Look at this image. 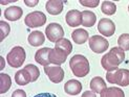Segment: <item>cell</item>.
<instances>
[{
  "label": "cell",
  "instance_id": "cell-1",
  "mask_svg": "<svg viewBox=\"0 0 129 97\" xmlns=\"http://www.w3.org/2000/svg\"><path fill=\"white\" fill-rule=\"evenodd\" d=\"M125 60V51L120 47H113L108 53L103 55L101 64L107 72L118 70L119 65L122 64Z\"/></svg>",
  "mask_w": 129,
  "mask_h": 97
},
{
  "label": "cell",
  "instance_id": "cell-2",
  "mask_svg": "<svg viewBox=\"0 0 129 97\" xmlns=\"http://www.w3.org/2000/svg\"><path fill=\"white\" fill-rule=\"evenodd\" d=\"M69 67L72 69L73 73L78 77L86 76L90 71V65L88 60L84 55L76 54L69 61Z\"/></svg>",
  "mask_w": 129,
  "mask_h": 97
},
{
  "label": "cell",
  "instance_id": "cell-3",
  "mask_svg": "<svg viewBox=\"0 0 129 97\" xmlns=\"http://www.w3.org/2000/svg\"><path fill=\"white\" fill-rule=\"evenodd\" d=\"M25 57H26V53H25L24 48L21 46H16L8 53L6 61H8V64L11 67L19 68L23 65Z\"/></svg>",
  "mask_w": 129,
  "mask_h": 97
},
{
  "label": "cell",
  "instance_id": "cell-4",
  "mask_svg": "<svg viewBox=\"0 0 129 97\" xmlns=\"http://www.w3.org/2000/svg\"><path fill=\"white\" fill-rule=\"evenodd\" d=\"M106 79L110 83H117L121 87L129 86V70L118 69L106 73Z\"/></svg>",
  "mask_w": 129,
  "mask_h": 97
},
{
  "label": "cell",
  "instance_id": "cell-5",
  "mask_svg": "<svg viewBox=\"0 0 129 97\" xmlns=\"http://www.w3.org/2000/svg\"><path fill=\"white\" fill-rule=\"evenodd\" d=\"M46 22V16H45L42 12H33L26 15L24 19V23L26 26L30 28L40 27L45 24Z\"/></svg>",
  "mask_w": 129,
  "mask_h": 97
},
{
  "label": "cell",
  "instance_id": "cell-6",
  "mask_svg": "<svg viewBox=\"0 0 129 97\" xmlns=\"http://www.w3.org/2000/svg\"><path fill=\"white\" fill-rule=\"evenodd\" d=\"M45 34H46L47 39L50 42L57 43L60 41L64 37V30L63 27L58 23H50L47 25L46 29H45Z\"/></svg>",
  "mask_w": 129,
  "mask_h": 97
},
{
  "label": "cell",
  "instance_id": "cell-7",
  "mask_svg": "<svg viewBox=\"0 0 129 97\" xmlns=\"http://www.w3.org/2000/svg\"><path fill=\"white\" fill-rule=\"evenodd\" d=\"M89 47L95 53H103L108 49L109 43L101 36H92L89 39Z\"/></svg>",
  "mask_w": 129,
  "mask_h": 97
},
{
  "label": "cell",
  "instance_id": "cell-8",
  "mask_svg": "<svg viewBox=\"0 0 129 97\" xmlns=\"http://www.w3.org/2000/svg\"><path fill=\"white\" fill-rule=\"evenodd\" d=\"M44 72L54 83H59L64 78V70L60 66H46L44 67Z\"/></svg>",
  "mask_w": 129,
  "mask_h": 97
},
{
  "label": "cell",
  "instance_id": "cell-9",
  "mask_svg": "<svg viewBox=\"0 0 129 97\" xmlns=\"http://www.w3.org/2000/svg\"><path fill=\"white\" fill-rule=\"evenodd\" d=\"M98 30L105 37H111L115 31V25L114 23L107 18H103L99 21L98 24Z\"/></svg>",
  "mask_w": 129,
  "mask_h": 97
},
{
  "label": "cell",
  "instance_id": "cell-10",
  "mask_svg": "<svg viewBox=\"0 0 129 97\" xmlns=\"http://www.w3.org/2000/svg\"><path fill=\"white\" fill-rule=\"evenodd\" d=\"M49 63L54 64L55 66H60L61 64H64L67 59V54L65 51H63L59 48H53L50 49L49 52Z\"/></svg>",
  "mask_w": 129,
  "mask_h": 97
},
{
  "label": "cell",
  "instance_id": "cell-11",
  "mask_svg": "<svg viewBox=\"0 0 129 97\" xmlns=\"http://www.w3.org/2000/svg\"><path fill=\"white\" fill-rule=\"evenodd\" d=\"M66 23L70 27H77L82 24V13L78 10H70L65 17Z\"/></svg>",
  "mask_w": 129,
  "mask_h": 97
},
{
  "label": "cell",
  "instance_id": "cell-12",
  "mask_svg": "<svg viewBox=\"0 0 129 97\" xmlns=\"http://www.w3.org/2000/svg\"><path fill=\"white\" fill-rule=\"evenodd\" d=\"M63 4H64V2L60 1V0H49V1L46 2L45 9L48 12V14L53 15V16H57L62 13Z\"/></svg>",
  "mask_w": 129,
  "mask_h": 97
},
{
  "label": "cell",
  "instance_id": "cell-13",
  "mask_svg": "<svg viewBox=\"0 0 129 97\" xmlns=\"http://www.w3.org/2000/svg\"><path fill=\"white\" fill-rule=\"evenodd\" d=\"M49 52H50V48H41L39 49L36 52V55H35V61L38 63L42 65V66L46 67V66H49Z\"/></svg>",
  "mask_w": 129,
  "mask_h": 97
},
{
  "label": "cell",
  "instance_id": "cell-14",
  "mask_svg": "<svg viewBox=\"0 0 129 97\" xmlns=\"http://www.w3.org/2000/svg\"><path fill=\"white\" fill-rule=\"evenodd\" d=\"M64 91L68 95H78L82 91V83L79 80L70 79L64 85Z\"/></svg>",
  "mask_w": 129,
  "mask_h": 97
},
{
  "label": "cell",
  "instance_id": "cell-15",
  "mask_svg": "<svg viewBox=\"0 0 129 97\" xmlns=\"http://www.w3.org/2000/svg\"><path fill=\"white\" fill-rule=\"evenodd\" d=\"M23 14V11L19 6H10L4 11V17L9 21H17L19 20Z\"/></svg>",
  "mask_w": 129,
  "mask_h": 97
},
{
  "label": "cell",
  "instance_id": "cell-16",
  "mask_svg": "<svg viewBox=\"0 0 129 97\" xmlns=\"http://www.w3.org/2000/svg\"><path fill=\"white\" fill-rule=\"evenodd\" d=\"M27 40H28L29 45H31V46H34V47H38V46H41V45L44 43L45 37L41 31L35 30V31L29 34Z\"/></svg>",
  "mask_w": 129,
  "mask_h": 97
},
{
  "label": "cell",
  "instance_id": "cell-17",
  "mask_svg": "<svg viewBox=\"0 0 129 97\" xmlns=\"http://www.w3.org/2000/svg\"><path fill=\"white\" fill-rule=\"evenodd\" d=\"M15 81L19 86H26L28 82L31 81V77L27 71L23 68L22 70H19L15 74Z\"/></svg>",
  "mask_w": 129,
  "mask_h": 97
},
{
  "label": "cell",
  "instance_id": "cell-18",
  "mask_svg": "<svg viewBox=\"0 0 129 97\" xmlns=\"http://www.w3.org/2000/svg\"><path fill=\"white\" fill-rule=\"evenodd\" d=\"M72 38L76 44H84L89 39V36L85 29L78 28L72 32Z\"/></svg>",
  "mask_w": 129,
  "mask_h": 97
},
{
  "label": "cell",
  "instance_id": "cell-19",
  "mask_svg": "<svg viewBox=\"0 0 129 97\" xmlns=\"http://www.w3.org/2000/svg\"><path fill=\"white\" fill-rule=\"evenodd\" d=\"M106 82L105 80L100 76H95L90 80V89L94 93H101L103 90L106 89Z\"/></svg>",
  "mask_w": 129,
  "mask_h": 97
},
{
  "label": "cell",
  "instance_id": "cell-20",
  "mask_svg": "<svg viewBox=\"0 0 129 97\" xmlns=\"http://www.w3.org/2000/svg\"><path fill=\"white\" fill-rule=\"evenodd\" d=\"M96 21V16L90 11L82 12V25L85 27H91Z\"/></svg>",
  "mask_w": 129,
  "mask_h": 97
},
{
  "label": "cell",
  "instance_id": "cell-21",
  "mask_svg": "<svg viewBox=\"0 0 129 97\" xmlns=\"http://www.w3.org/2000/svg\"><path fill=\"white\" fill-rule=\"evenodd\" d=\"M100 94H101V97H125L123 90L115 87L106 88Z\"/></svg>",
  "mask_w": 129,
  "mask_h": 97
},
{
  "label": "cell",
  "instance_id": "cell-22",
  "mask_svg": "<svg viewBox=\"0 0 129 97\" xmlns=\"http://www.w3.org/2000/svg\"><path fill=\"white\" fill-rule=\"evenodd\" d=\"M12 86V80L10 75L5 74V73H1L0 74V93L4 94L10 90Z\"/></svg>",
  "mask_w": 129,
  "mask_h": 97
},
{
  "label": "cell",
  "instance_id": "cell-23",
  "mask_svg": "<svg viewBox=\"0 0 129 97\" xmlns=\"http://www.w3.org/2000/svg\"><path fill=\"white\" fill-rule=\"evenodd\" d=\"M101 11L103 14L111 16V15L115 14V12H117V5L111 1H103L102 5H101Z\"/></svg>",
  "mask_w": 129,
  "mask_h": 97
},
{
  "label": "cell",
  "instance_id": "cell-24",
  "mask_svg": "<svg viewBox=\"0 0 129 97\" xmlns=\"http://www.w3.org/2000/svg\"><path fill=\"white\" fill-rule=\"evenodd\" d=\"M55 47L56 48H59V49H61L63 51H65L67 55L70 54V52L73 51V45H72V43H70V41L67 40V39H64V38L61 39L60 41H58L56 43V46Z\"/></svg>",
  "mask_w": 129,
  "mask_h": 97
},
{
  "label": "cell",
  "instance_id": "cell-25",
  "mask_svg": "<svg viewBox=\"0 0 129 97\" xmlns=\"http://www.w3.org/2000/svg\"><path fill=\"white\" fill-rule=\"evenodd\" d=\"M24 69L29 73V75H30V77H31V82L36 81L38 78H39V76H40V71H39V69H38L37 66L30 64V65H26V66L24 67Z\"/></svg>",
  "mask_w": 129,
  "mask_h": 97
},
{
  "label": "cell",
  "instance_id": "cell-26",
  "mask_svg": "<svg viewBox=\"0 0 129 97\" xmlns=\"http://www.w3.org/2000/svg\"><path fill=\"white\" fill-rule=\"evenodd\" d=\"M118 45L124 51H128L129 50V34L121 35L118 39Z\"/></svg>",
  "mask_w": 129,
  "mask_h": 97
},
{
  "label": "cell",
  "instance_id": "cell-27",
  "mask_svg": "<svg viewBox=\"0 0 129 97\" xmlns=\"http://www.w3.org/2000/svg\"><path fill=\"white\" fill-rule=\"evenodd\" d=\"M10 31H11V26L9 25V23H6L5 21H0V32H1L0 41H3L9 36Z\"/></svg>",
  "mask_w": 129,
  "mask_h": 97
},
{
  "label": "cell",
  "instance_id": "cell-28",
  "mask_svg": "<svg viewBox=\"0 0 129 97\" xmlns=\"http://www.w3.org/2000/svg\"><path fill=\"white\" fill-rule=\"evenodd\" d=\"M100 1L99 0H93V1H87V0H80V4L88 6V8H96L99 5Z\"/></svg>",
  "mask_w": 129,
  "mask_h": 97
},
{
  "label": "cell",
  "instance_id": "cell-29",
  "mask_svg": "<svg viewBox=\"0 0 129 97\" xmlns=\"http://www.w3.org/2000/svg\"><path fill=\"white\" fill-rule=\"evenodd\" d=\"M12 97H26V93L23 90H16L12 94Z\"/></svg>",
  "mask_w": 129,
  "mask_h": 97
},
{
  "label": "cell",
  "instance_id": "cell-30",
  "mask_svg": "<svg viewBox=\"0 0 129 97\" xmlns=\"http://www.w3.org/2000/svg\"><path fill=\"white\" fill-rule=\"evenodd\" d=\"M34 97H57V96L51 93H40V94L35 95Z\"/></svg>",
  "mask_w": 129,
  "mask_h": 97
},
{
  "label": "cell",
  "instance_id": "cell-31",
  "mask_svg": "<svg viewBox=\"0 0 129 97\" xmlns=\"http://www.w3.org/2000/svg\"><path fill=\"white\" fill-rule=\"evenodd\" d=\"M82 97H96V96H95V93L92 91H85L82 94Z\"/></svg>",
  "mask_w": 129,
  "mask_h": 97
},
{
  "label": "cell",
  "instance_id": "cell-32",
  "mask_svg": "<svg viewBox=\"0 0 129 97\" xmlns=\"http://www.w3.org/2000/svg\"><path fill=\"white\" fill-rule=\"evenodd\" d=\"M24 3L27 6H29V8H33V6H36L38 4V0H35V1H27V0H25Z\"/></svg>",
  "mask_w": 129,
  "mask_h": 97
},
{
  "label": "cell",
  "instance_id": "cell-33",
  "mask_svg": "<svg viewBox=\"0 0 129 97\" xmlns=\"http://www.w3.org/2000/svg\"><path fill=\"white\" fill-rule=\"evenodd\" d=\"M4 68V59L3 57H1V69Z\"/></svg>",
  "mask_w": 129,
  "mask_h": 97
},
{
  "label": "cell",
  "instance_id": "cell-34",
  "mask_svg": "<svg viewBox=\"0 0 129 97\" xmlns=\"http://www.w3.org/2000/svg\"><path fill=\"white\" fill-rule=\"evenodd\" d=\"M128 12H129V5H128Z\"/></svg>",
  "mask_w": 129,
  "mask_h": 97
}]
</instances>
